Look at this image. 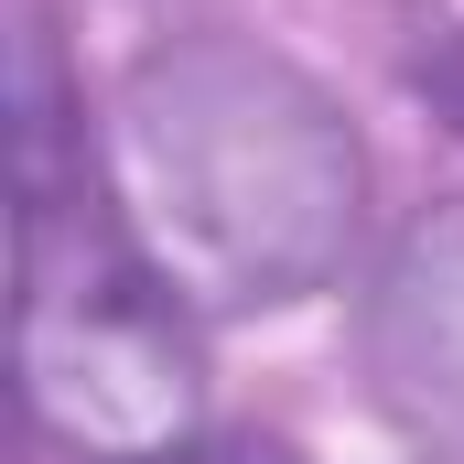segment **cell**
Instances as JSON below:
<instances>
[{"mask_svg": "<svg viewBox=\"0 0 464 464\" xmlns=\"http://www.w3.org/2000/svg\"><path fill=\"white\" fill-rule=\"evenodd\" d=\"M119 464H303V454H292V443H270V432H173V443L119 454Z\"/></svg>", "mask_w": 464, "mask_h": 464, "instance_id": "cell-4", "label": "cell"}, {"mask_svg": "<svg viewBox=\"0 0 464 464\" xmlns=\"http://www.w3.org/2000/svg\"><path fill=\"white\" fill-rule=\"evenodd\" d=\"M367 378L411 443L464 464V206H421L367 281Z\"/></svg>", "mask_w": 464, "mask_h": 464, "instance_id": "cell-3", "label": "cell"}, {"mask_svg": "<svg viewBox=\"0 0 464 464\" xmlns=\"http://www.w3.org/2000/svg\"><path fill=\"white\" fill-rule=\"evenodd\" d=\"M109 184L151 270L217 314L324 292L367 217V151L346 109L292 54L237 33H184L119 76Z\"/></svg>", "mask_w": 464, "mask_h": 464, "instance_id": "cell-1", "label": "cell"}, {"mask_svg": "<svg viewBox=\"0 0 464 464\" xmlns=\"http://www.w3.org/2000/svg\"><path fill=\"white\" fill-rule=\"evenodd\" d=\"M22 400L98 464L173 443L195 411V335L173 314V281L87 184V162H65L44 33L22 44Z\"/></svg>", "mask_w": 464, "mask_h": 464, "instance_id": "cell-2", "label": "cell"}]
</instances>
